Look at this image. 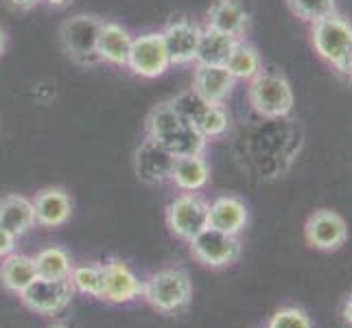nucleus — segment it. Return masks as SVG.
<instances>
[{
  "label": "nucleus",
  "instance_id": "f257e3e1",
  "mask_svg": "<svg viewBox=\"0 0 352 328\" xmlns=\"http://www.w3.org/2000/svg\"><path fill=\"white\" fill-rule=\"evenodd\" d=\"M144 131L151 140L162 144L166 151H171L175 157L184 155H204L208 140L192 127L184 116L175 112V107L164 101L155 105L144 120Z\"/></svg>",
  "mask_w": 352,
  "mask_h": 328
},
{
  "label": "nucleus",
  "instance_id": "f03ea898",
  "mask_svg": "<svg viewBox=\"0 0 352 328\" xmlns=\"http://www.w3.org/2000/svg\"><path fill=\"white\" fill-rule=\"evenodd\" d=\"M248 101L261 118L280 120L294 112L296 96L283 72L261 70L256 77L248 81Z\"/></svg>",
  "mask_w": 352,
  "mask_h": 328
},
{
  "label": "nucleus",
  "instance_id": "7ed1b4c3",
  "mask_svg": "<svg viewBox=\"0 0 352 328\" xmlns=\"http://www.w3.org/2000/svg\"><path fill=\"white\" fill-rule=\"evenodd\" d=\"M142 298L162 315H175L188 307L192 298V283L184 270H160L142 285Z\"/></svg>",
  "mask_w": 352,
  "mask_h": 328
},
{
  "label": "nucleus",
  "instance_id": "20e7f679",
  "mask_svg": "<svg viewBox=\"0 0 352 328\" xmlns=\"http://www.w3.org/2000/svg\"><path fill=\"white\" fill-rule=\"evenodd\" d=\"M103 20L94 14H77L62 22L59 27V42L66 57L77 66H94L101 64L96 44H99V31Z\"/></svg>",
  "mask_w": 352,
  "mask_h": 328
},
{
  "label": "nucleus",
  "instance_id": "39448f33",
  "mask_svg": "<svg viewBox=\"0 0 352 328\" xmlns=\"http://www.w3.org/2000/svg\"><path fill=\"white\" fill-rule=\"evenodd\" d=\"M311 44L326 64L342 72L352 53V24L344 16L329 14L311 24Z\"/></svg>",
  "mask_w": 352,
  "mask_h": 328
},
{
  "label": "nucleus",
  "instance_id": "423d86ee",
  "mask_svg": "<svg viewBox=\"0 0 352 328\" xmlns=\"http://www.w3.org/2000/svg\"><path fill=\"white\" fill-rule=\"evenodd\" d=\"M168 103H171L175 107V112L179 116H184L206 140L221 138L230 129V114L226 105L208 103L190 88L173 96Z\"/></svg>",
  "mask_w": 352,
  "mask_h": 328
},
{
  "label": "nucleus",
  "instance_id": "0eeeda50",
  "mask_svg": "<svg viewBox=\"0 0 352 328\" xmlns=\"http://www.w3.org/2000/svg\"><path fill=\"white\" fill-rule=\"evenodd\" d=\"M208 206L197 193H182L166 206V226L182 241L195 239L208 228Z\"/></svg>",
  "mask_w": 352,
  "mask_h": 328
},
{
  "label": "nucleus",
  "instance_id": "6e6552de",
  "mask_svg": "<svg viewBox=\"0 0 352 328\" xmlns=\"http://www.w3.org/2000/svg\"><path fill=\"white\" fill-rule=\"evenodd\" d=\"M171 57L164 46L160 31H149L136 35L131 42V51L127 59V68L136 77L142 79H157L171 68Z\"/></svg>",
  "mask_w": 352,
  "mask_h": 328
},
{
  "label": "nucleus",
  "instance_id": "1a4fd4ad",
  "mask_svg": "<svg viewBox=\"0 0 352 328\" xmlns=\"http://www.w3.org/2000/svg\"><path fill=\"white\" fill-rule=\"evenodd\" d=\"M72 298H75V289H72L68 278H57V281L35 278L20 294L24 307L38 315H46V318L66 311Z\"/></svg>",
  "mask_w": 352,
  "mask_h": 328
},
{
  "label": "nucleus",
  "instance_id": "9d476101",
  "mask_svg": "<svg viewBox=\"0 0 352 328\" xmlns=\"http://www.w3.org/2000/svg\"><path fill=\"white\" fill-rule=\"evenodd\" d=\"M188 248L190 254L195 256L201 265L206 267H228L239 261L241 256V241L239 237L232 234H226L221 230H214V228H206L201 232L188 241Z\"/></svg>",
  "mask_w": 352,
  "mask_h": 328
},
{
  "label": "nucleus",
  "instance_id": "9b49d317",
  "mask_svg": "<svg viewBox=\"0 0 352 328\" xmlns=\"http://www.w3.org/2000/svg\"><path fill=\"white\" fill-rule=\"evenodd\" d=\"M173 166L175 155L149 136H144V140L138 144L136 155H133V171H136V177L142 184H164V182L171 179Z\"/></svg>",
  "mask_w": 352,
  "mask_h": 328
},
{
  "label": "nucleus",
  "instance_id": "f8f14e48",
  "mask_svg": "<svg viewBox=\"0 0 352 328\" xmlns=\"http://www.w3.org/2000/svg\"><path fill=\"white\" fill-rule=\"evenodd\" d=\"M305 237L311 248L320 252H335L348 239L346 219L329 208L315 210L305 223Z\"/></svg>",
  "mask_w": 352,
  "mask_h": 328
},
{
  "label": "nucleus",
  "instance_id": "ddd939ff",
  "mask_svg": "<svg viewBox=\"0 0 352 328\" xmlns=\"http://www.w3.org/2000/svg\"><path fill=\"white\" fill-rule=\"evenodd\" d=\"M164 46L168 51L173 66H190L197 59V46H199V35L201 27L197 22L177 18L166 22V27L160 31Z\"/></svg>",
  "mask_w": 352,
  "mask_h": 328
},
{
  "label": "nucleus",
  "instance_id": "4468645a",
  "mask_svg": "<svg viewBox=\"0 0 352 328\" xmlns=\"http://www.w3.org/2000/svg\"><path fill=\"white\" fill-rule=\"evenodd\" d=\"M103 270V294L101 300L112 305H127L142 296V285L131 267L120 259H110L101 265Z\"/></svg>",
  "mask_w": 352,
  "mask_h": 328
},
{
  "label": "nucleus",
  "instance_id": "2eb2a0df",
  "mask_svg": "<svg viewBox=\"0 0 352 328\" xmlns=\"http://www.w3.org/2000/svg\"><path fill=\"white\" fill-rule=\"evenodd\" d=\"M234 88H236V79L230 75L226 66L195 64L190 90H195L201 99H206L208 103L226 105V101L232 96Z\"/></svg>",
  "mask_w": 352,
  "mask_h": 328
},
{
  "label": "nucleus",
  "instance_id": "dca6fc26",
  "mask_svg": "<svg viewBox=\"0 0 352 328\" xmlns=\"http://www.w3.org/2000/svg\"><path fill=\"white\" fill-rule=\"evenodd\" d=\"M33 210H35V223L42 228H59L70 221L72 215V201L70 195L59 186H48L35 193Z\"/></svg>",
  "mask_w": 352,
  "mask_h": 328
},
{
  "label": "nucleus",
  "instance_id": "f3484780",
  "mask_svg": "<svg viewBox=\"0 0 352 328\" xmlns=\"http://www.w3.org/2000/svg\"><path fill=\"white\" fill-rule=\"evenodd\" d=\"M206 27L243 40L250 27V14L241 0H214L206 11Z\"/></svg>",
  "mask_w": 352,
  "mask_h": 328
},
{
  "label": "nucleus",
  "instance_id": "a211bd4d",
  "mask_svg": "<svg viewBox=\"0 0 352 328\" xmlns=\"http://www.w3.org/2000/svg\"><path fill=\"white\" fill-rule=\"evenodd\" d=\"M131 42L133 35L127 27L118 22H103L99 31V44H96V53H99L101 64L127 68Z\"/></svg>",
  "mask_w": 352,
  "mask_h": 328
},
{
  "label": "nucleus",
  "instance_id": "6ab92c4d",
  "mask_svg": "<svg viewBox=\"0 0 352 328\" xmlns=\"http://www.w3.org/2000/svg\"><path fill=\"white\" fill-rule=\"evenodd\" d=\"M250 221V210L245 201L236 195H221L208 206V226L221 230L226 234L239 237Z\"/></svg>",
  "mask_w": 352,
  "mask_h": 328
},
{
  "label": "nucleus",
  "instance_id": "aec40b11",
  "mask_svg": "<svg viewBox=\"0 0 352 328\" xmlns=\"http://www.w3.org/2000/svg\"><path fill=\"white\" fill-rule=\"evenodd\" d=\"M182 193H199L210 182V164L204 155H184L175 157L171 179Z\"/></svg>",
  "mask_w": 352,
  "mask_h": 328
},
{
  "label": "nucleus",
  "instance_id": "412c9836",
  "mask_svg": "<svg viewBox=\"0 0 352 328\" xmlns=\"http://www.w3.org/2000/svg\"><path fill=\"white\" fill-rule=\"evenodd\" d=\"M35 226L33 201L24 195H5L0 199V228H5L16 239L27 234Z\"/></svg>",
  "mask_w": 352,
  "mask_h": 328
},
{
  "label": "nucleus",
  "instance_id": "4be33fe9",
  "mask_svg": "<svg viewBox=\"0 0 352 328\" xmlns=\"http://www.w3.org/2000/svg\"><path fill=\"white\" fill-rule=\"evenodd\" d=\"M35 278H38V272H35V263L27 254H9V256L3 259L0 263V283L11 294L20 296L24 289H27Z\"/></svg>",
  "mask_w": 352,
  "mask_h": 328
},
{
  "label": "nucleus",
  "instance_id": "5701e85b",
  "mask_svg": "<svg viewBox=\"0 0 352 328\" xmlns=\"http://www.w3.org/2000/svg\"><path fill=\"white\" fill-rule=\"evenodd\" d=\"M239 40L230 38V35L214 31L210 27H201V35H199V46H197V59L195 64H204V66H226L230 53Z\"/></svg>",
  "mask_w": 352,
  "mask_h": 328
},
{
  "label": "nucleus",
  "instance_id": "b1692460",
  "mask_svg": "<svg viewBox=\"0 0 352 328\" xmlns=\"http://www.w3.org/2000/svg\"><path fill=\"white\" fill-rule=\"evenodd\" d=\"M226 68L236 81L254 79L263 70V59H261L258 48L245 40H239L232 48V53L228 57Z\"/></svg>",
  "mask_w": 352,
  "mask_h": 328
},
{
  "label": "nucleus",
  "instance_id": "393cba45",
  "mask_svg": "<svg viewBox=\"0 0 352 328\" xmlns=\"http://www.w3.org/2000/svg\"><path fill=\"white\" fill-rule=\"evenodd\" d=\"M35 272L38 278H48V281H57V278H68L72 272V261L70 254L64 248H44L42 252L35 254Z\"/></svg>",
  "mask_w": 352,
  "mask_h": 328
},
{
  "label": "nucleus",
  "instance_id": "a878e982",
  "mask_svg": "<svg viewBox=\"0 0 352 328\" xmlns=\"http://www.w3.org/2000/svg\"><path fill=\"white\" fill-rule=\"evenodd\" d=\"M72 289L79 294H86L92 298H99L103 294V270L101 265H83V267H72L68 276Z\"/></svg>",
  "mask_w": 352,
  "mask_h": 328
},
{
  "label": "nucleus",
  "instance_id": "bb28decb",
  "mask_svg": "<svg viewBox=\"0 0 352 328\" xmlns=\"http://www.w3.org/2000/svg\"><path fill=\"white\" fill-rule=\"evenodd\" d=\"M291 14L300 18L302 22L313 24L329 14H335V0H287Z\"/></svg>",
  "mask_w": 352,
  "mask_h": 328
},
{
  "label": "nucleus",
  "instance_id": "cd10ccee",
  "mask_svg": "<svg viewBox=\"0 0 352 328\" xmlns=\"http://www.w3.org/2000/svg\"><path fill=\"white\" fill-rule=\"evenodd\" d=\"M267 328H313V322L302 309L287 307L272 315V320L267 322Z\"/></svg>",
  "mask_w": 352,
  "mask_h": 328
},
{
  "label": "nucleus",
  "instance_id": "c85d7f7f",
  "mask_svg": "<svg viewBox=\"0 0 352 328\" xmlns=\"http://www.w3.org/2000/svg\"><path fill=\"white\" fill-rule=\"evenodd\" d=\"M16 237L11 234V232H7L5 228H0V259H5V256H9V254H14V250H16Z\"/></svg>",
  "mask_w": 352,
  "mask_h": 328
},
{
  "label": "nucleus",
  "instance_id": "c756f323",
  "mask_svg": "<svg viewBox=\"0 0 352 328\" xmlns=\"http://www.w3.org/2000/svg\"><path fill=\"white\" fill-rule=\"evenodd\" d=\"M7 3H9V7H14L18 11H29L33 7H38L42 0H7Z\"/></svg>",
  "mask_w": 352,
  "mask_h": 328
},
{
  "label": "nucleus",
  "instance_id": "7c9ffc66",
  "mask_svg": "<svg viewBox=\"0 0 352 328\" xmlns=\"http://www.w3.org/2000/svg\"><path fill=\"white\" fill-rule=\"evenodd\" d=\"M342 315H344V320L352 326V291L348 294V298L344 300V307H342Z\"/></svg>",
  "mask_w": 352,
  "mask_h": 328
},
{
  "label": "nucleus",
  "instance_id": "2f4dec72",
  "mask_svg": "<svg viewBox=\"0 0 352 328\" xmlns=\"http://www.w3.org/2000/svg\"><path fill=\"white\" fill-rule=\"evenodd\" d=\"M7 44H9V35H7V31L0 27V57L5 55V51H7Z\"/></svg>",
  "mask_w": 352,
  "mask_h": 328
},
{
  "label": "nucleus",
  "instance_id": "473e14b6",
  "mask_svg": "<svg viewBox=\"0 0 352 328\" xmlns=\"http://www.w3.org/2000/svg\"><path fill=\"white\" fill-rule=\"evenodd\" d=\"M42 3H46L48 7H53V9H64L70 0H42Z\"/></svg>",
  "mask_w": 352,
  "mask_h": 328
},
{
  "label": "nucleus",
  "instance_id": "72a5a7b5",
  "mask_svg": "<svg viewBox=\"0 0 352 328\" xmlns=\"http://www.w3.org/2000/svg\"><path fill=\"white\" fill-rule=\"evenodd\" d=\"M342 72H344V75H348V77H352V53H350V57H348V62L344 64Z\"/></svg>",
  "mask_w": 352,
  "mask_h": 328
},
{
  "label": "nucleus",
  "instance_id": "f704fd0d",
  "mask_svg": "<svg viewBox=\"0 0 352 328\" xmlns=\"http://www.w3.org/2000/svg\"><path fill=\"white\" fill-rule=\"evenodd\" d=\"M48 328H70V326H66V324H53V326H48Z\"/></svg>",
  "mask_w": 352,
  "mask_h": 328
}]
</instances>
